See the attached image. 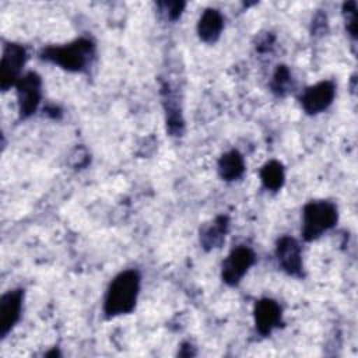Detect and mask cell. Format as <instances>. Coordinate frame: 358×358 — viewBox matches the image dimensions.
<instances>
[{"instance_id":"obj_9","label":"cell","mask_w":358,"mask_h":358,"mask_svg":"<svg viewBox=\"0 0 358 358\" xmlns=\"http://www.w3.org/2000/svg\"><path fill=\"white\" fill-rule=\"evenodd\" d=\"M275 256L282 267L291 275H301L302 273V256L299 243L291 236H282L277 242Z\"/></svg>"},{"instance_id":"obj_17","label":"cell","mask_w":358,"mask_h":358,"mask_svg":"<svg viewBox=\"0 0 358 358\" xmlns=\"http://www.w3.org/2000/svg\"><path fill=\"white\" fill-rule=\"evenodd\" d=\"M344 13L347 14V29L351 34V36H355L357 32V8H355V3L350 1L347 4H344Z\"/></svg>"},{"instance_id":"obj_13","label":"cell","mask_w":358,"mask_h":358,"mask_svg":"<svg viewBox=\"0 0 358 358\" xmlns=\"http://www.w3.org/2000/svg\"><path fill=\"white\" fill-rule=\"evenodd\" d=\"M243 171H245L243 157L236 150H231L225 152L218 161V173L224 180L239 179Z\"/></svg>"},{"instance_id":"obj_1","label":"cell","mask_w":358,"mask_h":358,"mask_svg":"<svg viewBox=\"0 0 358 358\" xmlns=\"http://www.w3.org/2000/svg\"><path fill=\"white\" fill-rule=\"evenodd\" d=\"M140 291V275L136 270H124L117 274L105 295L103 312L106 316H119L130 313L137 302Z\"/></svg>"},{"instance_id":"obj_8","label":"cell","mask_w":358,"mask_h":358,"mask_svg":"<svg viewBox=\"0 0 358 358\" xmlns=\"http://www.w3.org/2000/svg\"><path fill=\"white\" fill-rule=\"evenodd\" d=\"M22 289H13L0 298V336L6 337L21 316Z\"/></svg>"},{"instance_id":"obj_15","label":"cell","mask_w":358,"mask_h":358,"mask_svg":"<svg viewBox=\"0 0 358 358\" xmlns=\"http://www.w3.org/2000/svg\"><path fill=\"white\" fill-rule=\"evenodd\" d=\"M291 74L285 66H278L271 81V90L277 95H285L289 91Z\"/></svg>"},{"instance_id":"obj_5","label":"cell","mask_w":358,"mask_h":358,"mask_svg":"<svg viewBox=\"0 0 358 358\" xmlns=\"http://www.w3.org/2000/svg\"><path fill=\"white\" fill-rule=\"evenodd\" d=\"M41 87H42L41 77L34 71L24 74L15 84L18 112L22 119L29 117L38 109V105L41 102V95H42Z\"/></svg>"},{"instance_id":"obj_7","label":"cell","mask_w":358,"mask_h":358,"mask_svg":"<svg viewBox=\"0 0 358 358\" xmlns=\"http://www.w3.org/2000/svg\"><path fill=\"white\" fill-rule=\"evenodd\" d=\"M336 87L331 81H320L309 88L301 96V105L309 115H316L326 110L333 102Z\"/></svg>"},{"instance_id":"obj_10","label":"cell","mask_w":358,"mask_h":358,"mask_svg":"<svg viewBox=\"0 0 358 358\" xmlns=\"http://www.w3.org/2000/svg\"><path fill=\"white\" fill-rule=\"evenodd\" d=\"M255 324L256 330L267 336L281 323V308L280 305L268 298L260 299L255 306Z\"/></svg>"},{"instance_id":"obj_6","label":"cell","mask_w":358,"mask_h":358,"mask_svg":"<svg viewBox=\"0 0 358 358\" xmlns=\"http://www.w3.org/2000/svg\"><path fill=\"white\" fill-rule=\"evenodd\" d=\"M255 253L250 248L246 246H238L235 248L228 257L222 263V281L228 285H236L242 277L246 274V271L252 267L255 263Z\"/></svg>"},{"instance_id":"obj_14","label":"cell","mask_w":358,"mask_h":358,"mask_svg":"<svg viewBox=\"0 0 358 358\" xmlns=\"http://www.w3.org/2000/svg\"><path fill=\"white\" fill-rule=\"evenodd\" d=\"M260 179L266 189L277 192L281 189L285 179L282 165L278 161H268L260 171Z\"/></svg>"},{"instance_id":"obj_4","label":"cell","mask_w":358,"mask_h":358,"mask_svg":"<svg viewBox=\"0 0 358 358\" xmlns=\"http://www.w3.org/2000/svg\"><path fill=\"white\" fill-rule=\"evenodd\" d=\"M27 60L25 49L18 43L6 45L1 56L0 64V87L7 91L10 87L15 85L22 77L21 70Z\"/></svg>"},{"instance_id":"obj_16","label":"cell","mask_w":358,"mask_h":358,"mask_svg":"<svg viewBox=\"0 0 358 358\" xmlns=\"http://www.w3.org/2000/svg\"><path fill=\"white\" fill-rule=\"evenodd\" d=\"M159 7H161V11H164L169 20H176L182 14V11L185 8V3L165 1V3H159Z\"/></svg>"},{"instance_id":"obj_12","label":"cell","mask_w":358,"mask_h":358,"mask_svg":"<svg viewBox=\"0 0 358 358\" xmlns=\"http://www.w3.org/2000/svg\"><path fill=\"white\" fill-rule=\"evenodd\" d=\"M228 217L225 215H218L200 235V243L206 250L218 248L228 232Z\"/></svg>"},{"instance_id":"obj_3","label":"cell","mask_w":358,"mask_h":358,"mask_svg":"<svg viewBox=\"0 0 358 358\" xmlns=\"http://www.w3.org/2000/svg\"><path fill=\"white\" fill-rule=\"evenodd\" d=\"M337 207L326 200L309 201L303 207L302 236L305 241H313L323 232L333 228L337 222Z\"/></svg>"},{"instance_id":"obj_11","label":"cell","mask_w":358,"mask_h":358,"mask_svg":"<svg viewBox=\"0 0 358 358\" xmlns=\"http://www.w3.org/2000/svg\"><path fill=\"white\" fill-rule=\"evenodd\" d=\"M224 28V18L215 8H207L197 24V34L206 43H214Z\"/></svg>"},{"instance_id":"obj_2","label":"cell","mask_w":358,"mask_h":358,"mask_svg":"<svg viewBox=\"0 0 358 358\" xmlns=\"http://www.w3.org/2000/svg\"><path fill=\"white\" fill-rule=\"evenodd\" d=\"M95 48L90 39L80 38L62 46H49L41 52V57L69 71L85 70L94 57Z\"/></svg>"}]
</instances>
